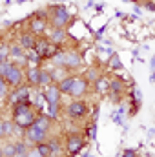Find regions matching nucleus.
Returning a JSON list of instances; mask_svg holds the SVG:
<instances>
[{
	"instance_id": "f257e3e1",
	"label": "nucleus",
	"mask_w": 155,
	"mask_h": 157,
	"mask_svg": "<svg viewBox=\"0 0 155 157\" xmlns=\"http://www.w3.org/2000/svg\"><path fill=\"white\" fill-rule=\"evenodd\" d=\"M49 11H51V17H49L51 28H66V26L71 22V17H70L68 9H66L64 6L55 4V6L49 7Z\"/></svg>"
},
{
	"instance_id": "f03ea898",
	"label": "nucleus",
	"mask_w": 155,
	"mask_h": 157,
	"mask_svg": "<svg viewBox=\"0 0 155 157\" xmlns=\"http://www.w3.org/2000/svg\"><path fill=\"white\" fill-rule=\"evenodd\" d=\"M88 113V106H86V102H82V101H71L68 106H66V115L70 119H73V121H77V119H82L84 115Z\"/></svg>"
},
{
	"instance_id": "7ed1b4c3",
	"label": "nucleus",
	"mask_w": 155,
	"mask_h": 157,
	"mask_svg": "<svg viewBox=\"0 0 155 157\" xmlns=\"http://www.w3.org/2000/svg\"><path fill=\"white\" fill-rule=\"evenodd\" d=\"M24 137H26L28 144L37 146V144H40V143H46V141H47V132L39 130L37 126H31V128H28V130L24 132Z\"/></svg>"
},
{
	"instance_id": "20e7f679",
	"label": "nucleus",
	"mask_w": 155,
	"mask_h": 157,
	"mask_svg": "<svg viewBox=\"0 0 155 157\" xmlns=\"http://www.w3.org/2000/svg\"><path fill=\"white\" fill-rule=\"evenodd\" d=\"M24 78H26V71H24L20 66L13 64V68L9 70V73H7V77H6V82H7L11 88H18V86H22Z\"/></svg>"
},
{
	"instance_id": "39448f33",
	"label": "nucleus",
	"mask_w": 155,
	"mask_h": 157,
	"mask_svg": "<svg viewBox=\"0 0 155 157\" xmlns=\"http://www.w3.org/2000/svg\"><path fill=\"white\" fill-rule=\"evenodd\" d=\"M84 148V137L80 133H70L68 141H66V150L70 155H77L80 154V150Z\"/></svg>"
},
{
	"instance_id": "423d86ee",
	"label": "nucleus",
	"mask_w": 155,
	"mask_h": 157,
	"mask_svg": "<svg viewBox=\"0 0 155 157\" xmlns=\"http://www.w3.org/2000/svg\"><path fill=\"white\" fill-rule=\"evenodd\" d=\"M31 99V86L29 84H22L18 88H15V91L9 93V102L11 104H17V102H24Z\"/></svg>"
},
{
	"instance_id": "0eeeda50",
	"label": "nucleus",
	"mask_w": 155,
	"mask_h": 157,
	"mask_svg": "<svg viewBox=\"0 0 155 157\" xmlns=\"http://www.w3.org/2000/svg\"><path fill=\"white\" fill-rule=\"evenodd\" d=\"M42 93H44V99H46V104H51V102H60V97H62V91H60V88H59V84H57V82H53V84H49V86H46Z\"/></svg>"
},
{
	"instance_id": "6e6552de",
	"label": "nucleus",
	"mask_w": 155,
	"mask_h": 157,
	"mask_svg": "<svg viewBox=\"0 0 155 157\" xmlns=\"http://www.w3.org/2000/svg\"><path fill=\"white\" fill-rule=\"evenodd\" d=\"M37 115H39V113H35L33 110H29V112H26V113H22V115L15 117L13 121H15V124H17L18 128H22V130H28V128H31V126L35 124Z\"/></svg>"
},
{
	"instance_id": "1a4fd4ad",
	"label": "nucleus",
	"mask_w": 155,
	"mask_h": 157,
	"mask_svg": "<svg viewBox=\"0 0 155 157\" xmlns=\"http://www.w3.org/2000/svg\"><path fill=\"white\" fill-rule=\"evenodd\" d=\"M88 86H89V80H88L86 77H75V82H73V88H71L70 95H71L73 99H78V97L86 95Z\"/></svg>"
},
{
	"instance_id": "9d476101",
	"label": "nucleus",
	"mask_w": 155,
	"mask_h": 157,
	"mask_svg": "<svg viewBox=\"0 0 155 157\" xmlns=\"http://www.w3.org/2000/svg\"><path fill=\"white\" fill-rule=\"evenodd\" d=\"M122 90H124L122 80L117 78V77L112 78V82H110V91H108V97H110L112 102H119V101L122 99Z\"/></svg>"
},
{
	"instance_id": "9b49d317",
	"label": "nucleus",
	"mask_w": 155,
	"mask_h": 157,
	"mask_svg": "<svg viewBox=\"0 0 155 157\" xmlns=\"http://www.w3.org/2000/svg\"><path fill=\"white\" fill-rule=\"evenodd\" d=\"M11 60L13 62H18V64H28V51L20 46V44H15L11 46Z\"/></svg>"
},
{
	"instance_id": "f8f14e48",
	"label": "nucleus",
	"mask_w": 155,
	"mask_h": 157,
	"mask_svg": "<svg viewBox=\"0 0 155 157\" xmlns=\"http://www.w3.org/2000/svg\"><path fill=\"white\" fill-rule=\"evenodd\" d=\"M80 64H82V57L78 55L75 49H70V51H66L64 68H68V70H73V68H78Z\"/></svg>"
},
{
	"instance_id": "ddd939ff",
	"label": "nucleus",
	"mask_w": 155,
	"mask_h": 157,
	"mask_svg": "<svg viewBox=\"0 0 155 157\" xmlns=\"http://www.w3.org/2000/svg\"><path fill=\"white\" fill-rule=\"evenodd\" d=\"M37 35L35 33H31V31H26V33H22L20 35V40H18V44L26 49V51H29V49H35V46H37Z\"/></svg>"
},
{
	"instance_id": "4468645a",
	"label": "nucleus",
	"mask_w": 155,
	"mask_h": 157,
	"mask_svg": "<svg viewBox=\"0 0 155 157\" xmlns=\"http://www.w3.org/2000/svg\"><path fill=\"white\" fill-rule=\"evenodd\" d=\"M47 39L51 40L55 46H60L64 40L68 39V33H66V29H64V28H51V31H49Z\"/></svg>"
},
{
	"instance_id": "2eb2a0df",
	"label": "nucleus",
	"mask_w": 155,
	"mask_h": 157,
	"mask_svg": "<svg viewBox=\"0 0 155 157\" xmlns=\"http://www.w3.org/2000/svg\"><path fill=\"white\" fill-rule=\"evenodd\" d=\"M40 71H42V68H39V66H29V70L26 71V82L29 86H39L40 84Z\"/></svg>"
},
{
	"instance_id": "dca6fc26",
	"label": "nucleus",
	"mask_w": 155,
	"mask_h": 157,
	"mask_svg": "<svg viewBox=\"0 0 155 157\" xmlns=\"http://www.w3.org/2000/svg\"><path fill=\"white\" fill-rule=\"evenodd\" d=\"M15 132H17V124H15V121L2 119V122H0V135L6 137V139H9Z\"/></svg>"
},
{
	"instance_id": "f3484780",
	"label": "nucleus",
	"mask_w": 155,
	"mask_h": 157,
	"mask_svg": "<svg viewBox=\"0 0 155 157\" xmlns=\"http://www.w3.org/2000/svg\"><path fill=\"white\" fill-rule=\"evenodd\" d=\"M29 29L35 35H44L47 31V20H40V18H35L33 17L31 22H29Z\"/></svg>"
},
{
	"instance_id": "a211bd4d",
	"label": "nucleus",
	"mask_w": 155,
	"mask_h": 157,
	"mask_svg": "<svg viewBox=\"0 0 155 157\" xmlns=\"http://www.w3.org/2000/svg\"><path fill=\"white\" fill-rule=\"evenodd\" d=\"M31 106H33L31 99H28V101H24V102H17V104H13V119L18 117V115H22V113H26V112H29Z\"/></svg>"
},
{
	"instance_id": "6ab92c4d",
	"label": "nucleus",
	"mask_w": 155,
	"mask_h": 157,
	"mask_svg": "<svg viewBox=\"0 0 155 157\" xmlns=\"http://www.w3.org/2000/svg\"><path fill=\"white\" fill-rule=\"evenodd\" d=\"M110 82H112V80H108L106 75H100L99 80L95 82V91H97L99 95H106V93L110 91Z\"/></svg>"
},
{
	"instance_id": "aec40b11",
	"label": "nucleus",
	"mask_w": 155,
	"mask_h": 157,
	"mask_svg": "<svg viewBox=\"0 0 155 157\" xmlns=\"http://www.w3.org/2000/svg\"><path fill=\"white\" fill-rule=\"evenodd\" d=\"M51 121H53V119L49 117V115H46V113H39V115H37V121H35V124H33V126H37L39 130L47 132V130L51 128Z\"/></svg>"
},
{
	"instance_id": "412c9836",
	"label": "nucleus",
	"mask_w": 155,
	"mask_h": 157,
	"mask_svg": "<svg viewBox=\"0 0 155 157\" xmlns=\"http://www.w3.org/2000/svg\"><path fill=\"white\" fill-rule=\"evenodd\" d=\"M73 82H75V77H73V75H68L62 82H59V88H60L62 95H70V91H71V88H73Z\"/></svg>"
},
{
	"instance_id": "4be33fe9",
	"label": "nucleus",
	"mask_w": 155,
	"mask_h": 157,
	"mask_svg": "<svg viewBox=\"0 0 155 157\" xmlns=\"http://www.w3.org/2000/svg\"><path fill=\"white\" fill-rule=\"evenodd\" d=\"M47 143H49L51 152H53V155L51 157H60L62 155V144H60V139H59V137H49Z\"/></svg>"
},
{
	"instance_id": "5701e85b",
	"label": "nucleus",
	"mask_w": 155,
	"mask_h": 157,
	"mask_svg": "<svg viewBox=\"0 0 155 157\" xmlns=\"http://www.w3.org/2000/svg\"><path fill=\"white\" fill-rule=\"evenodd\" d=\"M51 75H53V82H62L64 78L68 77V68H64V66H55V70L51 71Z\"/></svg>"
},
{
	"instance_id": "b1692460",
	"label": "nucleus",
	"mask_w": 155,
	"mask_h": 157,
	"mask_svg": "<svg viewBox=\"0 0 155 157\" xmlns=\"http://www.w3.org/2000/svg\"><path fill=\"white\" fill-rule=\"evenodd\" d=\"M2 157H17V143H4L2 144Z\"/></svg>"
},
{
	"instance_id": "393cba45",
	"label": "nucleus",
	"mask_w": 155,
	"mask_h": 157,
	"mask_svg": "<svg viewBox=\"0 0 155 157\" xmlns=\"http://www.w3.org/2000/svg\"><path fill=\"white\" fill-rule=\"evenodd\" d=\"M59 113H60V102H51L46 106V115H49L53 121L59 119Z\"/></svg>"
},
{
	"instance_id": "a878e982",
	"label": "nucleus",
	"mask_w": 155,
	"mask_h": 157,
	"mask_svg": "<svg viewBox=\"0 0 155 157\" xmlns=\"http://www.w3.org/2000/svg\"><path fill=\"white\" fill-rule=\"evenodd\" d=\"M49 84H53V75H51V71L42 70V71H40V84L39 86L46 88V86H49Z\"/></svg>"
},
{
	"instance_id": "bb28decb",
	"label": "nucleus",
	"mask_w": 155,
	"mask_h": 157,
	"mask_svg": "<svg viewBox=\"0 0 155 157\" xmlns=\"http://www.w3.org/2000/svg\"><path fill=\"white\" fill-rule=\"evenodd\" d=\"M108 66L112 68V70H120L122 68V62H120V57L113 53V55H110V59H108Z\"/></svg>"
},
{
	"instance_id": "cd10ccee",
	"label": "nucleus",
	"mask_w": 155,
	"mask_h": 157,
	"mask_svg": "<svg viewBox=\"0 0 155 157\" xmlns=\"http://www.w3.org/2000/svg\"><path fill=\"white\" fill-rule=\"evenodd\" d=\"M35 148H37V150H39V152H40L44 157H51V155H53V152H51V146H49V143H47V141H46V143H40V144H37Z\"/></svg>"
},
{
	"instance_id": "c85d7f7f",
	"label": "nucleus",
	"mask_w": 155,
	"mask_h": 157,
	"mask_svg": "<svg viewBox=\"0 0 155 157\" xmlns=\"http://www.w3.org/2000/svg\"><path fill=\"white\" fill-rule=\"evenodd\" d=\"M13 60H6V62H0V78H6L7 77V73H9V70L13 68Z\"/></svg>"
},
{
	"instance_id": "c756f323",
	"label": "nucleus",
	"mask_w": 155,
	"mask_h": 157,
	"mask_svg": "<svg viewBox=\"0 0 155 157\" xmlns=\"http://www.w3.org/2000/svg\"><path fill=\"white\" fill-rule=\"evenodd\" d=\"M28 62H33L35 66L42 62V57L39 55V51H35V49H29L28 51ZM33 64H29V66H33Z\"/></svg>"
},
{
	"instance_id": "7c9ffc66",
	"label": "nucleus",
	"mask_w": 155,
	"mask_h": 157,
	"mask_svg": "<svg viewBox=\"0 0 155 157\" xmlns=\"http://www.w3.org/2000/svg\"><path fill=\"white\" fill-rule=\"evenodd\" d=\"M7 88H9V84L6 82V78H0V97H2V99L9 97V91H7Z\"/></svg>"
},
{
	"instance_id": "2f4dec72",
	"label": "nucleus",
	"mask_w": 155,
	"mask_h": 157,
	"mask_svg": "<svg viewBox=\"0 0 155 157\" xmlns=\"http://www.w3.org/2000/svg\"><path fill=\"white\" fill-rule=\"evenodd\" d=\"M99 77H100V73H99V70H97V68H91V70H89V71H88V80H89V82H93V84H95V82H97V80H99Z\"/></svg>"
},
{
	"instance_id": "473e14b6",
	"label": "nucleus",
	"mask_w": 155,
	"mask_h": 157,
	"mask_svg": "<svg viewBox=\"0 0 155 157\" xmlns=\"http://www.w3.org/2000/svg\"><path fill=\"white\" fill-rule=\"evenodd\" d=\"M33 17H35V18H40V20H49V17H47V9H39V11H35Z\"/></svg>"
},
{
	"instance_id": "72a5a7b5",
	"label": "nucleus",
	"mask_w": 155,
	"mask_h": 157,
	"mask_svg": "<svg viewBox=\"0 0 155 157\" xmlns=\"http://www.w3.org/2000/svg\"><path fill=\"white\" fill-rule=\"evenodd\" d=\"M88 137H89L91 141H95V139H97V122H93V124L89 126V132H88Z\"/></svg>"
},
{
	"instance_id": "f704fd0d",
	"label": "nucleus",
	"mask_w": 155,
	"mask_h": 157,
	"mask_svg": "<svg viewBox=\"0 0 155 157\" xmlns=\"http://www.w3.org/2000/svg\"><path fill=\"white\" fill-rule=\"evenodd\" d=\"M117 157H137V152L133 148H128V150H124L120 155H117Z\"/></svg>"
},
{
	"instance_id": "c9c22d12",
	"label": "nucleus",
	"mask_w": 155,
	"mask_h": 157,
	"mask_svg": "<svg viewBox=\"0 0 155 157\" xmlns=\"http://www.w3.org/2000/svg\"><path fill=\"white\" fill-rule=\"evenodd\" d=\"M144 9H148V11H155V2L153 0H144Z\"/></svg>"
},
{
	"instance_id": "e433bc0d",
	"label": "nucleus",
	"mask_w": 155,
	"mask_h": 157,
	"mask_svg": "<svg viewBox=\"0 0 155 157\" xmlns=\"http://www.w3.org/2000/svg\"><path fill=\"white\" fill-rule=\"evenodd\" d=\"M28 157H44V155H42L39 150L33 146V148H29V150H28Z\"/></svg>"
},
{
	"instance_id": "4c0bfd02",
	"label": "nucleus",
	"mask_w": 155,
	"mask_h": 157,
	"mask_svg": "<svg viewBox=\"0 0 155 157\" xmlns=\"http://www.w3.org/2000/svg\"><path fill=\"white\" fill-rule=\"evenodd\" d=\"M112 117H113V122H115V124H122V115H119L117 112L112 113Z\"/></svg>"
},
{
	"instance_id": "58836bf2",
	"label": "nucleus",
	"mask_w": 155,
	"mask_h": 157,
	"mask_svg": "<svg viewBox=\"0 0 155 157\" xmlns=\"http://www.w3.org/2000/svg\"><path fill=\"white\" fill-rule=\"evenodd\" d=\"M104 31H106V26H102V28H100V29H99V31H97V39H100V37H102V33H104Z\"/></svg>"
},
{
	"instance_id": "ea45409f",
	"label": "nucleus",
	"mask_w": 155,
	"mask_h": 157,
	"mask_svg": "<svg viewBox=\"0 0 155 157\" xmlns=\"http://www.w3.org/2000/svg\"><path fill=\"white\" fill-rule=\"evenodd\" d=\"M150 68H152V71H155V57H152V60H150Z\"/></svg>"
},
{
	"instance_id": "a19ab883",
	"label": "nucleus",
	"mask_w": 155,
	"mask_h": 157,
	"mask_svg": "<svg viewBox=\"0 0 155 157\" xmlns=\"http://www.w3.org/2000/svg\"><path fill=\"white\" fill-rule=\"evenodd\" d=\"M97 117H99V108L95 106V108H93V119H97Z\"/></svg>"
},
{
	"instance_id": "79ce46f5",
	"label": "nucleus",
	"mask_w": 155,
	"mask_h": 157,
	"mask_svg": "<svg viewBox=\"0 0 155 157\" xmlns=\"http://www.w3.org/2000/svg\"><path fill=\"white\" fill-rule=\"evenodd\" d=\"M150 82H155V71H152V75H150Z\"/></svg>"
},
{
	"instance_id": "37998d69",
	"label": "nucleus",
	"mask_w": 155,
	"mask_h": 157,
	"mask_svg": "<svg viewBox=\"0 0 155 157\" xmlns=\"http://www.w3.org/2000/svg\"><path fill=\"white\" fill-rule=\"evenodd\" d=\"M148 135H150V137H152V135H155V130H150V133H148Z\"/></svg>"
},
{
	"instance_id": "c03bdc74",
	"label": "nucleus",
	"mask_w": 155,
	"mask_h": 157,
	"mask_svg": "<svg viewBox=\"0 0 155 157\" xmlns=\"http://www.w3.org/2000/svg\"><path fill=\"white\" fill-rule=\"evenodd\" d=\"M22 2H26V0H18V4H22Z\"/></svg>"
},
{
	"instance_id": "a18cd8bd",
	"label": "nucleus",
	"mask_w": 155,
	"mask_h": 157,
	"mask_svg": "<svg viewBox=\"0 0 155 157\" xmlns=\"http://www.w3.org/2000/svg\"><path fill=\"white\" fill-rule=\"evenodd\" d=\"M91 157H93V155H91Z\"/></svg>"
}]
</instances>
